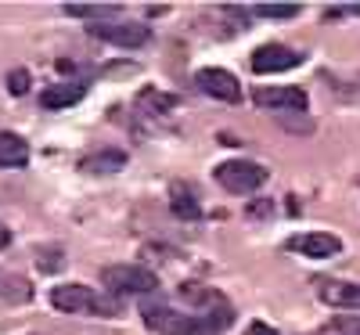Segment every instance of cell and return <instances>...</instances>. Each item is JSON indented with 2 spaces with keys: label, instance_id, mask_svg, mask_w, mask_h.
Listing matches in <instances>:
<instances>
[{
  "label": "cell",
  "instance_id": "obj_1",
  "mask_svg": "<svg viewBox=\"0 0 360 335\" xmlns=\"http://www.w3.org/2000/svg\"><path fill=\"white\" fill-rule=\"evenodd\" d=\"M51 307L62 314H115L119 303L112 296H101L98 289H86L79 282H65L51 289Z\"/></svg>",
  "mask_w": 360,
  "mask_h": 335
},
{
  "label": "cell",
  "instance_id": "obj_2",
  "mask_svg": "<svg viewBox=\"0 0 360 335\" xmlns=\"http://www.w3.org/2000/svg\"><path fill=\"white\" fill-rule=\"evenodd\" d=\"M101 285H105V292L112 299L115 296H152V292H159V278L148 267H137V263L105 267L101 270Z\"/></svg>",
  "mask_w": 360,
  "mask_h": 335
},
{
  "label": "cell",
  "instance_id": "obj_3",
  "mask_svg": "<svg viewBox=\"0 0 360 335\" xmlns=\"http://www.w3.org/2000/svg\"><path fill=\"white\" fill-rule=\"evenodd\" d=\"M144 324L155 328L162 335H217V328L209 324L205 317H188V314H176L169 307H162V303H148V307L141 310Z\"/></svg>",
  "mask_w": 360,
  "mask_h": 335
},
{
  "label": "cell",
  "instance_id": "obj_4",
  "mask_svg": "<svg viewBox=\"0 0 360 335\" xmlns=\"http://www.w3.org/2000/svg\"><path fill=\"white\" fill-rule=\"evenodd\" d=\"M180 299H184V303H191V307L198 310V317H205V321L213 324L217 331H220V328H227V324L234 321L231 303H227L220 292L205 289V285H195V282H188L184 289H180Z\"/></svg>",
  "mask_w": 360,
  "mask_h": 335
},
{
  "label": "cell",
  "instance_id": "obj_5",
  "mask_svg": "<svg viewBox=\"0 0 360 335\" xmlns=\"http://www.w3.org/2000/svg\"><path fill=\"white\" fill-rule=\"evenodd\" d=\"M217 184L227 188L231 195H252L256 188L266 184V170L249 159H231L217 166Z\"/></svg>",
  "mask_w": 360,
  "mask_h": 335
},
{
  "label": "cell",
  "instance_id": "obj_6",
  "mask_svg": "<svg viewBox=\"0 0 360 335\" xmlns=\"http://www.w3.org/2000/svg\"><path fill=\"white\" fill-rule=\"evenodd\" d=\"M90 33L115 47H144L152 40V29L141 22H98V25H90Z\"/></svg>",
  "mask_w": 360,
  "mask_h": 335
},
{
  "label": "cell",
  "instance_id": "obj_7",
  "mask_svg": "<svg viewBox=\"0 0 360 335\" xmlns=\"http://www.w3.org/2000/svg\"><path fill=\"white\" fill-rule=\"evenodd\" d=\"M321 303H328V307H335V310H360V285L353 282H339V278H317L314 282Z\"/></svg>",
  "mask_w": 360,
  "mask_h": 335
},
{
  "label": "cell",
  "instance_id": "obj_8",
  "mask_svg": "<svg viewBox=\"0 0 360 335\" xmlns=\"http://www.w3.org/2000/svg\"><path fill=\"white\" fill-rule=\"evenodd\" d=\"M299 62H303V58H299L292 47H285V44H263L249 58L252 72H285V69H295Z\"/></svg>",
  "mask_w": 360,
  "mask_h": 335
},
{
  "label": "cell",
  "instance_id": "obj_9",
  "mask_svg": "<svg viewBox=\"0 0 360 335\" xmlns=\"http://www.w3.org/2000/svg\"><path fill=\"white\" fill-rule=\"evenodd\" d=\"M252 101L263 108H281V112H307V90L303 87H256Z\"/></svg>",
  "mask_w": 360,
  "mask_h": 335
},
{
  "label": "cell",
  "instance_id": "obj_10",
  "mask_svg": "<svg viewBox=\"0 0 360 335\" xmlns=\"http://www.w3.org/2000/svg\"><path fill=\"white\" fill-rule=\"evenodd\" d=\"M195 83H198L202 94L217 98V101H231L234 105L238 98H242V87H238V80L227 69H198L195 72Z\"/></svg>",
  "mask_w": 360,
  "mask_h": 335
},
{
  "label": "cell",
  "instance_id": "obj_11",
  "mask_svg": "<svg viewBox=\"0 0 360 335\" xmlns=\"http://www.w3.org/2000/svg\"><path fill=\"white\" fill-rule=\"evenodd\" d=\"M288 249H292V253H303V256H310V260H328V256L342 253V241H339L335 234L310 231V234H295V238H288Z\"/></svg>",
  "mask_w": 360,
  "mask_h": 335
},
{
  "label": "cell",
  "instance_id": "obj_12",
  "mask_svg": "<svg viewBox=\"0 0 360 335\" xmlns=\"http://www.w3.org/2000/svg\"><path fill=\"white\" fill-rule=\"evenodd\" d=\"M127 166V151H115V148H101L94 156H86L79 163V173H90V177H108L115 170Z\"/></svg>",
  "mask_w": 360,
  "mask_h": 335
},
{
  "label": "cell",
  "instance_id": "obj_13",
  "mask_svg": "<svg viewBox=\"0 0 360 335\" xmlns=\"http://www.w3.org/2000/svg\"><path fill=\"white\" fill-rule=\"evenodd\" d=\"M86 98V83H58V87H47L44 94H40V105L44 108H69V105H76V101H83Z\"/></svg>",
  "mask_w": 360,
  "mask_h": 335
},
{
  "label": "cell",
  "instance_id": "obj_14",
  "mask_svg": "<svg viewBox=\"0 0 360 335\" xmlns=\"http://www.w3.org/2000/svg\"><path fill=\"white\" fill-rule=\"evenodd\" d=\"M137 108H144V115H169L180 108V98L176 94H166L159 87H144L137 94Z\"/></svg>",
  "mask_w": 360,
  "mask_h": 335
},
{
  "label": "cell",
  "instance_id": "obj_15",
  "mask_svg": "<svg viewBox=\"0 0 360 335\" xmlns=\"http://www.w3.org/2000/svg\"><path fill=\"white\" fill-rule=\"evenodd\" d=\"M169 209H173V217L180 220H198L202 217V202L195 198V191L188 184H169Z\"/></svg>",
  "mask_w": 360,
  "mask_h": 335
},
{
  "label": "cell",
  "instance_id": "obj_16",
  "mask_svg": "<svg viewBox=\"0 0 360 335\" xmlns=\"http://www.w3.org/2000/svg\"><path fill=\"white\" fill-rule=\"evenodd\" d=\"M29 163V144L25 137L11 134V130H0V166L4 170H15V166H25Z\"/></svg>",
  "mask_w": 360,
  "mask_h": 335
},
{
  "label": "cell",
  "instance_id": "obj_17",
  "mask_svg": "<svg viewBox=\"0 0 360 335\" xmlns=\"http://www.w3.org/2000/svg\"><path fill=\"white\" fill-rule=\"evenodd\" d=\"M65 15H72V18H90V22H115L119 15H123V8L119 4H69L65 8Z\"/></svg>",
  "mask_w": 360,
  "mask_h": 335
},
{
  "label": "cell",
  "instance_id": "obj_18",
  "mask_svg": "<svg viewBox=\"0 0 360 335\" xmlns=\"http://www.w3.org/2000/svg\"><path fill=\"white\" fill-rule=\"evenodd\" d=\"M256 15L259 18H295L299 8L295 4H263V8H256Z\"/></svg>",
  "mask_w": 360,
  "mask_h": 335
},
{
  "label": "cell",
  "instance_id": "obj_19",
  "mask_svg": "<svg viewBox=\"0 0 360 335\" xmlns=\"http://www.w3.org/2000/svg\"><path fill=\"white\" fill-rule=\"evenodd\" d=\"M29 83H33V76H29V69H11L8 72V90L18 98V94H25L29 90Z\"/></svg>",
  "mask_w": 360,
  "mask_h": 335
},
{
  "label": "cell",
  "instance_id": "obj_20",
  "mask_svg": "<svg viewBox=\"0 0 360 335\" xmlns=\"http://www.w3.org/2000/svg\"><path fill=\"white\" fill-rule=\"evenodd\" d=\"M339 335H360V317H335Z\"/></svg>",
  "mask_w": 360,
  "mask_h": 335
},
{
  "label": "cell",
  "instance_id": "obj_21",
  "mask_svg": "<svg viewBox=\"0 0 360 335\" xmlns=\"http://www.w3.org/2000/svg\"><path fill=\"white\" fill-rule=\"evenodd\" d=\"M328 18H360V8H356V4H346V8H328Z\"/></svg>",
  "mask_w": 360,
  "mask_h": 335
},
{
  "label": "cell",
  "instance_id": "obj_22",
  "mask_svg": "<svg viewBox=\"0 0 360 335\" xmlns=\"http://www.w3.org/2000/svg\"><path fill=\"white\" fill-rule=\"evenodd\" d=\"M245 335H278V331L270 328V324H263V321H256V324H249V328H245Z\"/></svg>",
  "mask_w": 360,
  "mask_h": 335
},
{
  "label": "cell",
  "instance_id": "obj_23",
  "mask_svg": "<svg viewBox=\"0 0 360 335\" xmlns=\"http://www.w3.org/2000/svg\"><path fill=\"white\" fill-rule=\"evenodd\" d=\"M8 241H11V231H8L4 224H0V249H4V246H8Z\"/></svg>",
  "mask_w": 360,
  "mask_h": 335
}]
</instances>
